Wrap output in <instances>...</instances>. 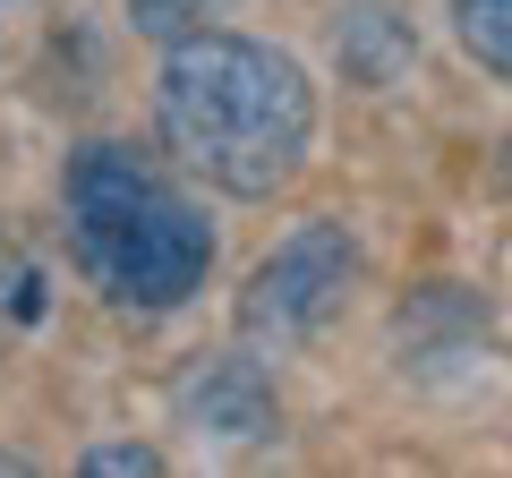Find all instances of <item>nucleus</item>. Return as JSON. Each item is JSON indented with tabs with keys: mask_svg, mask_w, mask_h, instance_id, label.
<instances>
[{
	"mask_svg": "<svg viewBox=\"0 0 512 478\" xmlns=\"http://www.w3.org/2000/svg\"><path fill=\"white\" fill-rule=\"evenodd\" d=\"M154 129L188 180L222 188L239 205H265L308 163L316 86L274 43L231 35V26H188V35H171L163 69H154Z\"/></svg>",
	"mask_w": 512,
	"mask_h": 478,
	"instance_id": "1",
	"label": "nucleus"
},
{
	"mask_svg": "<svg viewBox=\"0 0 512 478\" xmlns=\"http://www.w3.org/2000/svg\"><path fill=\"white\" fill-rule=\"evenodd\" d=\"M60 222H69V257L111 308L163 316L188 308L214 274V222L197 214L180 180L137 146H94L69 154L60 171Z\"/></svg>",
	"mask_w": 512,
	"mask_h": 478,
	"instance_id": "2",
	"label": "nucleus"
},
{
	"mask_svg": "<svg viewBox=\"0 0 512 478\" xmlns=\"http://www.w3.org/2000/svg\"><path fill=\"white\" fill-rule=\"evenodd\" d=\"M350 274H359V239H350L342 222H299L274 257H256L248 291H239V342L265 350V359L299 350L308 333H325L333 308H342Z\"/></svg>",
	"mask_w": 512,
	"mask_h": 478,
	"instance_id": "3",
	"label": "nucleus"
},
{
	"mask_svg": "<svg viewBox=\"0 0 512 478\" xmlns=\"http://www.w3.org/2000/svg\"><path fill=\"white\" fill-rule=\"evenodd\" d=\"M180 410H188V419H205V436H231V444L274 436V385H265V368H256L248 350L205 359V368L180 385Z\"/></svg>",
	"mask_w": 512,
	"mask_h": 478,
	"instance_id": "4",
	"label": "nucleus"
},
{
	"mask_svg": "<svg viewBox=\"0 0 512 478\" xmlns=\"http://www.w3.org/2000/svg\"><path fill=\"white\" fill-rule=\"evenodd\" d=\"M444 18L487 77H512V0H444Z\"/></svg>",
	"mask_w": 512,
	"mask_h": 478,
	"instance_id": "5",
	"label": "nucleus"
},
{
	"mask_svg": "<svg viewBox=\"0 0 512 478\" xmlns=\"http://www.w3.org/2000/svg\"><path fill=\"white\" fill-rule=\"evenodd\" d=\"M197 9H205V0H128V18L146 26V35H188Z\"/></svg>",
	"mask_w": 512,
	"mask_h": 478,
	"instance_id": "6",
	"label": "nucleus"
},
{
	"mask_svg": "<svg viewBox=\"0 0 512 478\" xmlns=\"http://www.w3.org/2000/svg\"><path fill=\"white\" fill-rule=\"evenodd\" d=\"M86 470H137V478H154V470H163V453H154V444H94V453H86Z\"/></svg>",
	"mask_w": 512,
	"mask_h": 478,
	"instance_id": "7",
	"label": "nucleus"
}]
</instances>
